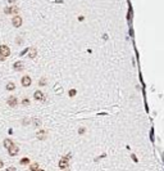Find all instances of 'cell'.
Instances as JSON below:
<instances>
[{"mask_svg":"<svg viewBox=\"0 0 164 171\" xmlns=\"http://www.w3.org/2000/svg\"><path fill=\"white\" fill-rule=\"evenodd\" d=\"M0 55H3V57H9L10 55V49L9 46L6 45H0Z\"/></svg>","mask_w":164,"mask_h":171,"instance_id":"1","label":"cell"},{"mask_svg":"<svg viewBox=\"0 0 164 171\" xmlns=\"http://www.w3.org/2000/svg\"><path fill=\"white\" fill-rule=\"evenodd\" d=\"M8 152H9V156H12V157H14V156L18 154V152H19V148H18V146H10L8 148Z\"/></svg>","mask_w":164,"mask_h":171,"instance_id":"2","label":"cell"},{"mask_svg":"<svg viewBox=\"0 0 164 171\" xmlns=\"http://www.w3.org/2000/svg\"><path fill=\"white\" fill-rule=\"evenodd\" d=\"M22 22H23V21H22L21 16H16V17L12 19V25L14 26V27H21V26H22Z\"/></svg>","mask_w":164,"mask_h":171,"instance_id":"3","label":"cell"},{"mask_svg":"<svg viewBox=\"0 0 164 171\" xmlns=\"http://www.w3.org/2000/svg\"><path fill=\"white\" fill-rule=\"evenodd\" d=\"M4 12L6 14H17L19 12V8H18V6H10V8H5Z\"/></svg>","mask_w":164,"mask_h":171,"instance_id":"4","label":"cell"},{"mask_svg":"<svg viewBox=\"0 0 164 171\" xmlns=\"http://www.w3.org/2000/svg\"><path fill=\"white\" fill-rule=\"evenodd\" d=\"M6 103H8V106L9 107H17V104H18V100H17V98H14V96H10V98H8V100H6Z\"/></svg>","mask_w":164,"mask_h":171,"instance_id":"5","label":"cell"},{"mask_svg":"<svg viewBox=\"0 0 164 171\" xmlns=\"http://www.w3.org/2000/svg\"><path fill=\"white\" fill-rule=\"evenodd\" d=\"M31 82H32V80H31V77H29V76H23V77H22V85H23L24 88L29 86Z\"/></svg>","mask_w":164,"mask_h":171,"instance_id":"6","label":"cell"},{"mask_svg":"<svg viewBox=\"0 0 164 171\" xmlns=\"http://www.w3.org/2000/svg\"><path fill=\"white\" fill-rule=\"evenodd\" d=\"M68 166H69V163H68V159L67 158H62L59 161V169H67Z\"/></svg>","mask_w":164,"mask_h":171,"instance_id":"7","label":"cell"},{"mask_svg":"<svg viewBox=\"0 0 164 171\" xmlns=\"http://www.w3.org/2000/svg\"><path fill=\"white\" fill-rule=\"evenodd\" d=\"M33 98H35L36 100H44V93L40 91V90L35 91V94H33Z\"/></svg>","mask_w":164,"mask_h":171,"instance_id":"8","label":"cell"},{"mask_svg":"<svg viewBox=\"0 0 164 171\" xmlns=\"http://www.w3.org/2000/svg\"><path fill=\"white\" fill-rule=\"evenodd\" d=\"M14 70H16V71H21V70H23V64H22V62H16V63H14Z\"/></svg>","mask_w":164,"mask_h":171,"instance_id":"9","label":"cell"},{"mask_svg":"<svg viewBox=\"0 0 164 171\" xmlns=\"http://www.w3.org/2000/svg\"><path fill=\"white\" fill-rule=\"evenodd\" d=\"M3 144H4V147L6 148V149H8V148H9L10 146H13L14 143H13V142H12V140H10V139H5L4 142H3Z\"/></svg>","mask_w":164,"mask_h":171,"instance_id":"10","label":"cell"},{"mask_svg":"<svg viewBox=\"0 0 164 171\" xmlns=\"http://www.w3.org/2000/svg\"><path fill=\"white\" fill-rule=\"evenodd\" d=\"M29 50V58H35L36 57V49H35V48H32V49H28Z\"/></svg>","mask_w":164,"mask_h":171,"instance_id":"11","label":"cell"},{"mask_svg":"<svg viewBox=\"0 0 164 171\" xmlns=\"http://www.w3.org/2000/svg\"><path fill=\"white\" fill-rule=\"evenodd\" d=\"M37 138L39 139H45L46 138V131H40L37 134Z\"/></svg>","mask_w":164,"mask_h":171,"instance_id":"12","label":"cell"},{"mask_svg":"<svg viewBox=\"0 0 164 171\" xmlns=\"http://www.w3.org/2000/svg\"><path fill=\"white\" fill-rule=\"evenodd\" d=\"M14 89H16V85H14L13 82H9L8 85H6V90L12 91V90H14Z\"/></svg>","mask_w":164,"mask_h":171,"instance_id":"13","label":"cell"},{"mask_svg":"<svg viewBox=\"0 0 164 171\" xmlns=\"http://www.w3.org/2000/svg\"><path fill=\"white\" fill-rule=\"evenodd\" d=\"M40 167L37 163H32V165H29V170H32V171H35V170H39Z\"/></svg>","mask_w":164,"mask_h":171,"instance_id":"14","label":"cell"},{"mask_svg":"<svg viewBox=\"0 0 164 171\" xmlns=\"http://www.w3.org/2000/svg\"><path fill=\"white\" fill-rule=\"evenodd\" d=\"M32 122H33V126H36V127H37V126H40V125H41V121L39 120V118H33V120H32Z\"/></svg>","mask_w":164,"mask_h":171,"instance_id":"15","label":"cell"},{"mask_svg":"<svg viewBox=\"0 0 164 171\" xmlns=\"http://www.w3.org/2000/svg\"><path fill=\"white\" fill-rule=\"evenodd\" d=\"M27 163H29V159H28V158L21 159V165H27Z\"/></svg>","mask_w":164,"mask_h":171,"instance_id":"16","label":"cell"},{"mask_svg":"<svg viewBox=\"0 0 164 171\" xmlns=\"http://www.w3.org/2000/svg\"><path fill=\"white\" fill-rule=\"evenodd\" d=\"M22 104H23V106H28L29 104V100L28 99H23V100H22Z\"/></svg>","mask_w":164,"mask_h":171,"instance_id":"17","label":"cell"},{"mask_svg":"<svg viewBox=\"0 0 164 171\" xmlns=\"http://www.w3.org/2000/svg\"><path fill=\"white\" fill-rule=\"evenodd\" d=\"M39 85H40V86H44V85H46V84H45V79L40 80V81H39Z\"/></svg>","mask_w":164,"mask_h":171,"instance_id":"18","label":"cell"},{"mask_svg":"<svg viewBox=\"0 0 164 171\" xmlns=\"http://www.w3.org/2000/svg\"><path fill=\"white\" fill-rule=\"evenodd\" d=\"M85 131H86V129H85V127H80V129H78V133H80V134H85Z\"/></svg>","mask_w":164,"mask_h":171,"instance_id":"19","label":"cell"},{"mask_svg":"<svg viewBox=\"0 0 164 171\" xmlns=\"http://www.w3.org/2000/svg\"><path fill=\"white\" fill-rule=\"evenodd\" d=\"M74 95H76V90L74 89L73 90H69V96H74Z\"/></svg>","mask_w":164,"mask_h":171,"instance_id":"20","label":"cell"},{"mask_svg":"<svg viewBox=\"0 0 164 171\" xmlns=\"http://www.w3.org/2000/svg\"><path fill=\"white\" fill-rule=\"evenodd\" d=\"M27 51H28V49H24L23 51H22V53H21V55H24L26 53H27Z\"/></svg>","mask_w":164,"mask_h":171,"instance_id":"21","label":"cell"},{"mask_svg":"<svg viewBox=\"0 0 164 171\" xmlns=\"http://www.w3.org/2000/svg\"><path fill=\"white\" fill-rule=\"evenodd\" d=\"M78 19H80V21H83L85 17H83V16H80V17H78Z\"/></svg>","mask_w":164,"mask_h":171,"instance_id":"22","label":"cell"},{"mask_svg":"<svg viewBox=\"0 0 164 171\" xmlns=\"http://www.w3.org/2000/svg\"><path fill=\"white\" fill-rule=\"evenodd\" d=\"M3 166H4V162H3V161H1V159H0V169H1V167H3Z\"/></svg>","mask_w":164,"mask_h":171,"instance_id":"23","label":"cell"},{"mask_svg":"<svg viewBox=\"0 0 164 171\" xmlns=\"http://www.w3.org/2000/svg\"><path fill=\"white\" fill-rule=\"evenodd\" d=\"M6 1H8V3H14L16 0H6Z\"/></svg>","mask_w":164,"mask_h":171,"instance_id":"24","label":"cell"}]
</instances>
